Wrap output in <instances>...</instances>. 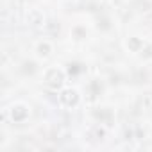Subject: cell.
Returning <instances> with one entry per match:
<instances>
[{
    "instance_id": "6da1fadb",
    "label": "cell",
    "mask_w": 152,
    "mask_h": 152,
    "mask_svg": "<svg viewBox=\"0 0 152 152\" xmlns=\"http://www.w3.org/2000/svg\"><path fill=\"white\" fill-rule=\"evenodd\" d=\"M64 83V72L59 68H48L45 70V84L52 90H59Z\"/></svg>"
},
{
    "instance_id": "7a4b0ae2",
    "label": "cell",
    "mask_w": 152,
    "mask_h": 152,
    "mask_svg": "<svg viewBox=\"0 0 152 152\" xmlns=\"http://www.w3.org/2000/svg\"><path fill=\"white\" fill-rule=\"evenodd\" d=\"M59 102L61 106L64 107H73V106H77L79 102V91L77 90H73V88H66L59 93Z\"/></svg>"
},
{
    "instance_id": "3957f363",
    "label": "cell",
    "mask_w": 152,
    "mask_h": 152,
    "mask_svg": "<svg viewBox=\"0 0 152 152\" xmlns=\"http://www.w3.org/2000/svg\"><path fill=\"white\" fill-rule=\"evenodd\" d=\"M27 116H29V107H27L25 104L18 102V104H15V106L11 107V118H13L15 122H23Z\"/></svg>"
},
{
    "instance_id": "277c9868",
    "label": "cell",
    "mask_w": 152,
    "mask_h": 152,
    "mask_svg": "<svg viewBox=\"0 0 152 152\" xmlns=\"http://www.w3.org/2000/svg\"><path fill=\"white\" fill-rule=\"evenodd\" d=\"M50 54H52V43H50V41L43 39V41H39V43L36 45V56H38V57L47 59Z\"/></svg>"
},
{
    "instance_id": "5b68a950",
    "label": "cell",
    "mask_w": 152,
    "mask_h": 152,
    "mask_svg": "<svg viewBox=\"0 0 152 152\" xmlns=\"http://www.w3.org/2000/svg\"><path fill=\"white\" fill-rule=\"evenodd\" d=\"M125 45H127V48H129L131 52H140V48L143 47V41L138 39V38H129Z\"/></svg>"
},
{
    "instance_id": "8992f818",
    "label": "cell",
    "mask_w": 152,
    "mask_h": 152,
    "mask_svg": "<svg viewBox=\"0 0 152 152\" xmlns=\"http://www.w3.org/2000/svg\"><path fill=\"white\" fill-rule=\"evenodd\" d=\"M29 22H31L32 25H41V23H43V15H39L38 11H32V13L29 15Z\"/></svg>"
}]
</instances>
